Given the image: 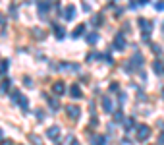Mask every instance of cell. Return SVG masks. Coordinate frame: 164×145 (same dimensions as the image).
I'll list each match as a JSON object with an SVG mask.
<instances>
[{
    "label": "cell",
    "instance_id": "obj_5",
    "mask_svg": "<svg viewBox=\"0 0 164 145\" xmlns=\"http://www.w3.org/2000/svg\"><path fill=\"white\" fill-rule=\"evenodd\" d=\"M46 137L58 139V137H60V128H58V126H50L49 130H46Z\"/></svg>",
    "mask_w": 164,
    "mask_h": 145
},
{
    "label": "cell",
    "instance_id": "obj_8",
    "mask_svg": "<svg viewBox=\"0 0 164 145\" xmlns=\"http://www.w3.org/2000/svg\"><path fill=\"white\" fill-rule=\"evenodd\" d=\"M114 49H126V39H124V35H116V39H114Z\"/></svg>",
    "mask_w": 164,
    "mask_h": 145
},
{
    "label": "cell",
    "instance_id": "obj_32",
    "mask_svg": "<svg viewBox=\"0 0 164 145\" xmlns=\"http://www.w3.org/2000/svg\"><path fill=\"white\" fill-rule=\"evenodd\" d=\"M156 10H158V12H164V2H158L156 4Z\"/></svg>",
    "mask_w": 164,
    "mask_h": 145
},
{
    "label": "cell",
    "instance_id": "obj_11",
    "mask_svg": "<svg viewBox=\"0 0 164 145\" xmlns=\"http://www.w3.org/2000/svg\"><path fill=\"white\" fill-rule=\"evenodd\" d=\"M45 99H46V103L50 105L52 110H58V108H60V103H58L56 99H52V97H49V95H45Z\"/></svg>",
    "mask_w": 164,
    "mask_h": 145
},
{
    "label": "cell",
    "instance_id": "obj_17",
    "mask_svg": "<svg viewBox=\"0 0 164 145\" xmlns=\"http://www.w3.org/2000/svg\"><path fill=\"white\" fill-rule=\"evenodd\" d=\"M10 97H12V101H14V103H18V105H19V101H22V93H19L18 89H14L12 93H10Z\"/></svg>",
    "mask_w": 164,
    "mask_h": 145
},
{
    "label": "cell",
    "instance_id": "obj_12",
    "mask_svg": "<svg viewBox=\"0 0 164 145\" xmlns=\"http://www.w3.org/2000/svg\"><path fill=\"white\" fill-rule=\"evenodd\" d=\"M83 33H85V25L81 23V25H77V27L72 31V37H73V39H77L79 35H83Z\"/></svg>",
    "mask_w": 164,
    "mask_h": 145
},
{
    "label": "cell",
    "instance_id": "obj_2",
    "mask_svg": "<svg viewBox=\"0 0 164 145\" xmlns=\"http://www.w3.org/2000/svg\"><path fill=\"white\" fill-rule=\"evenodd\" d=\"M151 136V128L147 126V124H141V126H137V130H135V137H137V141H147Z\"/></svg>",
    "mask_w": 164,
    "mask_h": 145
},
{
    "label": "cell",
    "instance_id": "obj_6",
    "mask_svg": "<svg viewBox=\"0 0 164 145\" xmlns=\"http://www.w3.org/2000/svg\"><path fill=\"white\" fill-rule=\"evenodd\" d=\"M52 91H54V95H64V93H66L64 81H56V83L52 85Z\"/></svg>",
    "mask_w": 164,
    "mask_h": 145
},
{
    "label": "cell",
    "instance_id": "obj_36",
    "mask_svg": "<svg viewBox=\"0 0 164 145\" xmlns=\"http://www.w3.org/2000/svg\"><path fill=\"white\" fill-rule=\"evenodd\" d=\"M0 145H14V143L10 141V139H2V143H0Z\"/></svg>",
    "mask_w": 164,
    "mask_h": 145
},
{
    "label": "cell",
    "instance_id": "obj_15",
    "mask_svg": "<svg viewBox=\"0 0 164 145\" xmlns=\"http://www.w3.org/2000/svg\"><path fill=\"white\" fill-rule=\"evenodd\" d=\"M85 39H87L89 45H97V43H99V33H89Z\"/></svg>",
    "mask_w": 164,
    "mask_h": 145
},
{
    "label": "cell",
    "instance_id": "obj_1",
    "mask_svg": "<svg viewBox=\"0 0 164 145\" xmlns=\"http://www.w3.org/2000/svg\"><path fill=\"white\" fill-rule=\"evenodd\" d=\"M137 25H139L141 31H143V39L149 41V35L152 31V22H149V19H145V18H139L137 19Z\"/></svg>",
    "mask_w": 164,
    "mask_h": 145
},
{
    "label": "cell",
    "instance_id": "obj_30",
    "mask_svg": "<svg viewBox=\"0 0 164 145\" xmlns=\"http://www.w3.org/2000/svg\"><path fill=\"white\" fill-rule=\"evenodd\" d=\"M4 27H6V22H4V15H2V14H0V29H2V31H4Z\"/></svg>",
    "mask_w": 164,
    "mask_h": 145
},
{
    "label": "cell",
    "instance_id": "obj_22",
    "mask_svg": "<svg viewBox=\"0 0 164 145\" xmlns=\"http://www.w3.org/2000/svg\"><path fill=\"white\" fill-rule=\"evenodd\" d=\"M131 62H133V64H137V66H141V64H143V56H141L139 52H135L133 58H131Z\"/></svg>",
    "mask_w": 164,
    "mask_h": 145
},
{
    "label": "cell",
    "instance_id": "obj_14",
    "mask_svg": "<svg viewBox=\"0 0 164 145\" xmlns=\"http://www.w3.org/2000/svg\"><path fill=\"white\" fill-rule=\"evenodd\" d=\"M133 126H135V120H133V118H126V120H124L126 132H131V130H133Z\"/></svg>",
    "mask_w": 164,
    "mask_h": 145
},
{
    "label": "cell",
    "instance_id": "obj_29",
    "mask_svg": "<svg viewBox=\"0 0 164 145\" xmlns=\"http://www.w3.org/2000/svg\"><path fill=\"white\" fill-rule=\"evenodd\" d=\"M118 89H120V87H118V83H116V81H112V83H110V91H114V93H116Z\"/></svg>",
    "mask_w": 164,
    "mask_h": 145
},
{
    "label": "cell",
    "instance_id": "obj_25",
    "mask_svg": "<svg viewBox=\"0 0 164 145\" xmlns=\"http://www.w3.org/2000/svg\"><path fill=\"white\" fill-rule=\"evenodd\" d=\"M151 49L155 50V54H156V56H160V54H162V49H160V45H155V43H152V45H151Z\"/></svg>",
    "mask_w": 164,
    "mask_h": 145
},
{
    "label": "cell",
    "instance_id": "obj_7",
    "mask_svg": "<svg viewBox=\"0 0 164 145\" xmlns=\"http://www.w3.org/2000/svg\"><path fill=\"white\" fill-rule=\"evenodd\" d=\"M70 95H72V99H81V87L77 83H73L70 87Z\"/></svg>",
    "mask_w": 164,
    "mask_h": 145
},
{
    "label": "cell",
    "instance_id": "obj_18",
    "mask_svg": "<svg viewBox=\"0 0 164 145\" xmlns=\"http://www.w3.org/2000/svg\"><path fill=\"white\" fill-rule=\"evenodd\" d=\"M54 35H56V39H64V27L54 25Z\"/></svg>",
    "mask_w": 164,
    "mask_h": 145
},
{
    "label": "cell",
    "instance_id": "obj_23",
    "mask_svg": "<svg viewBox=\"0 0 164 145\" xmlns=\"http://www.w3.org/2000/svg\"><path fill=\"white\" fill-rule=\"evenodd\" d=\"M29 141H33L35 145H43V141H41L39 136H35V133H29Z\"/></svg>",
    "mask_w": 164,
    "mask_h": 145
},
{
    "label": "cell",
    "instance_id": "obj_27",
    "mask_svg": "<svg viewBox=\"0 0 164 145\" xmlns=\"http://www.w3.org/2000/svg\"><path fill=\"white\" fill-rule=\"evenodd\" d=\"M97 58H100V56H99L97 52H91V54H87V62H91V60H97Z\"/></svg>",
    "mask_w": 164,
    "mask_h": 145
},
{
    "label": "cell",
    "instance_id": "obj_16",
    "mask_svg": "<svg viewBox=\"0 0 164 145\" xmlns=\"http://www.w3.org/2000/svg\"><path fill=\"white\" fill-rule=\"evenodd\" d=\"M102 108L106 112H112V101H110L108 97H104V99H102Z\"/></svg>",
    "mask_w": 164,
    "mask_h": 145
},
{
    "label": "cell",
    "instance_id": "obj_33",
    "mask_svg": "<svg viewBox=\"0 0 164 145\" xmlns=\"http://www.w3.org/2000/svg\"><path fill=\"white\" fill-rule=\"evenodd\" d=\"M120 145H131V141H129L128 137H124V139H122V141H120Z\"/></svg>",
    "mask_w": 164,
    "mask_h": 145
},
{
    "label": "cell",
    "instance_id": "obj_26",
    "mask_svg": "<svg viewBox=\"0 0 164 145\" xmlns=\"http://www.w3.org/2000/svg\"><path fill=\"white\" fill-rule=\"evenodd\" d=\"M19 106H22L23 110H27V108H29V103H27V99H25V97H22V101H19Z\"/></svg>",
    "mask_w": 164,
    "mask_h": 145
},
{
    "label": "cell",
    "instance_id": "obj_3",
    "mask_svg": "<svg viewBox=\"0 0 164 145\" xmlns=\"http://www.w3.org/2000/svg\"><path fill=\"white\" fill-rule=\"evenodd\" d=\"M66 112H68V116H70L72 120H77L79 114H81V108H79L77 105H68L66 106Z\"/></svg>",
    "mask_w": 164,
    "mask_h": 145
},
{
    "label": "cell",
    "instance_id": "obj_24",
    "mask_svg": "<svg viewBox=\"0 0 164 145\" xmlns=\"http://www.w3.org/2000/svg\"><path fill=\"white\" fill-rule=\"evenodd\" d=\"M114 120H116V122H124V112H122V110H116Z\"/></svg>",
    "mask_w": 164,
    "mask_h": 145
},
{
    "label": "cell",
    "instance_id": "obj_20",
    "mask_svg": "<svg viewBox=\"0 0 164 145\" xmlns=\"http://www.w3.org/2000/svg\"><path fill=\"white\" fill-rule=\"evenodd\" d=\"M31 33L35 35V39H45V31H41L39 27H33V29H31Z\"/></svg>",
    "mask_w": 164,
    "mask_h": 145
},
{
    "label": "cell",
    "instance_id": "obj_28",
    "mask_svg": "<svg viewBox=\"0 0 164 145\" xmlns=\"http://www.w3.org/2000/svg\"><path fill=\"white\" fill-rule=\"evenodd\" d=\"M8 64H10L8 60H2V68H0V72H6L8 70Z\"/></svg>",
    "mask_w": 164,
    "mask_h": 145
},
{
    "label": "cell",
    "instance_id": "obj_19",
    "mask_svg": "<svg viewBox=\"0 0 164 145\" xmlns=\"http://www.w3.org/2000/svg\"><path fill=\"white\" fill-rule=\"evenodd\" d=\"M91 23L95 25V27H99V25L102 23V15H100V14H95V15H93V19H91Z\"/></svg>",
    "mask_w": 164,
    "mask_h": 145
},
{
    "label": "cell",
    "instance_id": "obj_10",
    "mask_svg": "<svg viewBox=\"0 0 164 145\" xmlns=\"http://www.w3.org/2000/svg\"><path fill=\"white\" fill-rule=\"evenodd\" d=\"M64 18H66V19H73V18H75V8H73V6H66Z\"/></svg>",
    "mask_w": 164,
    "mask_h": 145
},
{
    "label": "cell",
    "instance_id": "obj_34",
    "mask_svg": "<svg viewBox=\"0 0 164 145\" xmlns=\"http://www.w3.org/2000/svg\"><path fill=\"white\" fill-rule=\"evenodd\" d=\"M158 145H164V132L158 136Z\"/></svg>",
    "mask_w": 164,
    "mask_h": 145
},
{
    "label": "cell",
    "instance_id": "obj_9",
    "mask_svg": "<svg viewBox=\"0 0 164 145\" xmlns=\"http://www.w3.org/2000/svg\"><path fill=\"white\" fill-rule=\"evenodd\" d=\"M10 87H12V81H10V79H2V81H0V93H2V95L10 91Z\"/></svg>",
    "mask_w": 164,
    "mask_h": 145
},
{
    "label": "cell",
    "instance_id": "obj_21",
    "mask_svg": "<svg viewBox=\"0 0 164 145\" xmlns=\"http://www.w3.org/2000/svg\"><path fill=\"white\" fill-rule=\"evenodd\" d=\"M49 10H50V6H49L46 2H39V14H41V15H43V14H46Z\"/></svg>",
    "mask_w": 164,
    "mask_h": 145
},
{
    "label": "cell",
    "instance_id": "obj_4",
    "mask_svg": "<svg viewBox=\"0 0 164 145\" xmlns=\"http://www.w3.org/2000/svg\"><path fill=\"white\" fill-rule=\"evenodd\" d=\"M108 139L100 133H91V145H106Z\"/></svg>",
    "mask_w": 164,
    "mask_h": 145
},
{
    "label": "cell",
    "instance_id": "obj_31",
    "mask_svg": "<svg viewBox=\"0 0 164 145\" xmlns=\"http://www.w3.org/2000/svg\"><path fill=\"white\" fill-rule=\"evenodd\" d=\"M37 118H39V120H45V112L43 110H37Z\"/></svg>",
    "mask_w": 164,
    "mask_h": 145
},
{
    "label": "cell",
    "instance_id": "obj_35",
    "mask_svg": "<svg viewBox=\"0 0 164 145\" xmlns=\"http://www.w3.org/2000/svg\"><path fill=\"white\" fill-rule=\"evenodd\" d=\"M68 145H79V141H77V139H73V137L70 136V143H68Z\"/></svg>",
    "mask_w": 164,
    "mask_h": 145
},
{
    "label": "cell",
    "instance_id": "obj_13",
    "mask_svg": "<svg viewBox=\"0 0 164 145\" xmlns=\"http://www.w3.org/2000/svg\"><path fill=\"white\" fill-rule=\"evenodd\" d=\"M152 70H155V74L160 76L162 72H164V64H162L160 60H155V64H152Z\"/></svg>",
    "mask_w": 164,
    "mask_h": 145
}]
</instances>
